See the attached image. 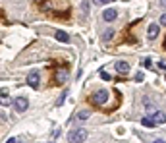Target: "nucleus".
Returning <instances> with one entry per match:
<instances>
[{
    "instance_id": "nucleus-24",
    "label": "nucleus",
    "mask_w": 166,
    "mask_h": 143,
    "mask_svg": "<svg viewBox=\"0 0 166 143\" xmlns=\"http://www.w3.org/2000/svg\"><path fill=\"white\" fill-rule=\"evenodd\" d=\"M160 6H166V0H160Z\"/></svg>"
},
{
    "instance_id": "nucleus-14",
    "label": "nucleus",
    "mask_w": 166,
    "mask_h": 143,
    "mask_svg": "<svg viewBox=\"0 0 166 143\" xmlns=\"http://www.w3.org/2000/svg\"><path fill=\"white\" fill-rule=\"evenodd\" d=\"M89 116H91V110H81V112H77V118H79V120H87Z\"/></svg>"
},
{
    "instance_id": "nucleus-18",
    "label": "nucleus",
    "mask_w": 166,
    "mask_h": 143,
    "mask_svg": "<svg viewBox=\"0 0 166 143\" xmlns=\"http://www.w3.org/2000/svg\"><path fill=\"white\" fill-rule=\"evenodd\" d=\"M101 78L106 79V81H110V76H108V72H106V70H101Z\"/></svg>"
},
{
    "instance_id": "nucleus-1",
    "label": "nucleus",
    "mask_w": 166,
    "mask_h": 143,
    "mask_svg": "<svg viewBox=\"0 0 166 143\" xmlns=\"http://www.w3.org/2000/svg\"><path fill=\"white\" fill-rule=\"evenodd\" d=\"M39 8L56 18H68L71 10L70 0H39Z\"/></svg>"
},
{
    "instance_id": "nucleus-3",
    "label": "nucleus",
    "mask_w": 166,
    "mask_h": 143,
    "mask_svg": "<svg viewBox=\"0 0 166 143\" xmlns=\"http://www.w3.org/2000/svg\"><path fill=\"white\" fill-rule=\"evenodd\" d=\"M87 130H83V128H77V130L70 131V136H68V141L70 143H83L85 139H87Z\"/></svg>"
},
{
    "instance_id": "nucleus-8",
    "label": "nucleus",
    "mask_w": 166,
    "mask_h": 143,
    "mask_svg": "<svg viewBox=\"0 0 166 143\" xmlns=\"http://www.w3.org/2000/svg\"><path fill=\"white\" fill-rule=\"evenodd\" d=\"M116 18H118V12H116L114 8H108V10H104V12H102V20L104 21H114Z\"/></svg>"
},
{
    "instance_id": "nucleus-11",
    "label": "nucleus",
    "mask_w": 166,
    "mask_h": 143,
    "mask_svg": "<svg viewBox=\"0 0 166 143\" xmlns=\"http://www.w3.org/2000/svg\"><path fill=\"white\" fill-rule=\"evenodd\" d=\"M54 37H56V41H60V43H68V41H70V35L66 31H56Z\"/></svg>"
},
{
    "instance_id": "nucleus-7",
    "label": "nucleus",
    "mask_w": 166,
    "mask_h": 143,
    "mask_svg": "<svg viewBox=\"0 0 166 143\" xmlns=\"http://www.w3.org/2000/svg\"><path fill=\"white\" fill-rule=\"evenodd\" d=\"M159 33H160V25H159V23H151V25H149V29H147V39L153 41Z\"/></svg>"
},
{
    "instance_id": "nucleus-6",
    "label": "nucleus",
    "mask_w": 166,
    "mask_h": 143,
    "mask_svg": "<svg viewBox=\"0 0 166 143\" xmlns=\"http://www.w3.org/2000/svg\"><path fill=\"white\" fill-rule=\"evenodd\" d=\"M68 79V74H66V70H56L54 72V85H64V81Z\"/></svg>"
},
{
    "instance_id": "nucleus-17",
    "label": "nucleus",
    "mask_w": 166,
    "mask_h": 143,
    "mask_svg": "<svg viewBox=\"0 0 166 143\" xmlns=\"http://www.w3.org/2000/svg\"><path fill=\"white\" fill-rule=\"evenodd\" d=\"M143 79H145V74H143V72H137V74H135V81H137V83H141Z\"/></svg>"
},
{
    "instance_id": "nucleus-12",
    "label": "nucleus",
    "mask_w": 166,
    "mask_h": 143,
    "mask_svg": "<svg viewBox=\"0 0 166 143\" xmlns=\"http://www.w3.org/2000/svg\"><path fill=\"white\" fill-rule=\"evenodd\" d=\"M0 104H2V106H8V104H10V97H8V89H2V91H0Z\"/></svg>"
},
{
    "instance_id": "nucleus-16",
    "label": "nucleus",
    "mask_w": 166,
    "mask_h": 143,
    "mask_svg": "<svg viewBox=\"0 0 166 143\" xmlns=\"http://www.w3.org/2000/svg\"><path fill=\"white\" fill-rule=\"evenodd\" d=\"M143 66H145L147 70H154V66H153V60H151V58H143Z\"/></svg>"
},
{
    "instance_id": "nucleus-2",
    "label": "nucleus",
    "mask_w": 166,
    "mask_h": 143,
    "mask_svg": "<svg viewBox=\"0 0 166 143\" xmlns=\"http://www.w3.org/2000/svg\"><path fill=\"white\" fill-rule=\"evenodd\" d=\"M106 101H108V91H106V89H101V91L93 93L89 97V103L95 104V106H101V104H104Z\"/></svg>"
},
{
    "instance_id": "nucleus-15",
    "label": "nucleus",
    "mask_w": 166,
    "mask_h": 143,
    "mask_svg": "<svg viewBox=\"0 0 166 143\" xmlns=\"http://www.w3.org/2000/svg\"><path fill=\"white\" fill-rule=\"evenodd\" d=\"M112 37H114V29H106V31L102 33V39H104V41L112 39Z\"/></svg>"
},
{
    "instance_id": "nucleus-22",
    "label": "nucleus",
    "mask_w": 166,
    "mask_h": 143,
    "mask_svg": "<svg viewBox=\"0 0 166 143\" xmlns=\"http://www.w3.org/2000/svg\"><path fill=\"white\" fill-rule=\"evenodd\" d=\"M159 66L162 68V70H166V62H159Z\"/></svg>"
},
{
    "instance_id": "nucleus-19",
    "label": "nucleus",
    "mask_w": 166,
    "mask_h": 143,
    "mask_svg": "<svg viewBox=\"0 0 166 143\" xmlns=\"http://www.w3.org/2000/svg\"><path fill=\"white\" fill-rule=\"evenodd\" d=\"M93 2L101 6V4H110V2H114V0H93Z\"/></svg>"
},
{
    "instance_id": "nucleus-10",
    "label": "nucleus",
    "mask_w": 166,
    "mask_h": 143,
    "mask_svg": "<svg viewBox=\"0 0 166 143\" xmlns=\"http://www.w3.org/2000/svg\"><path fill=\"white\" fill-rule=\"evenodd\" d=\"M151 120L154 122V126H160V124L166 122V114H164V112H160V110H156L153 116H151Z\"/></svg>"
},
{
    "instance_id": "nucleus-5",
    "label": "nucleus",
    "mask_w": 166,
    "mask_h": 143,
    "mask_svg": "<svg viewBox=\"0 0 166 143\" xmlns=\"http://www.w3.org/2000/svg\"><path fill=\"white\" fill-rule=\"evenodd\" d=\"M39 81H41V78H39V72H31V74L27 76V85H29V87H33V89H39Z\"/></svg>"
},
{
    "instance_id": "nucleus-9",
    "label": "nucleus",
    "mask_w": 166,
    "mask_h": 143,
    "mask_svg": "<svg viewBox=\"0 0 166 143\" xmlns=\"http://www.w3.org/2000/svg\"><path fill=\"white\" fill-rule=\"evenodd\" d=\"M114 68H116L118 74H128L129 72V64L126 62V60H118V62L114 64Z\"/></svg>"
},
{
    "instance_id": "nucleus-4",
    "label": "nucleus",
    "mask_w": 166,
    "mask_h": 143,
    "mask_svg": "<svg viewBox=\"0 0 166 143\" xmlns=\"http://www.w3.org/2000/svg\"><path fill=\"white\" fill-rule=\"evenodd\" d=\"M14 108H16V112H25L29 108V101L25 97H18L14 101Z\"/></svg>"
},
{
    "instance_id": "nucleus-23",
    "label": "nucleus",
    "mask_w": 166,
    "mask_h": 143,
    "mask_svg": "<svg viewBox=\"0 0 166 143\" xmlns=\"http://www.w3.org/2000/svg\"><path fill=\"white\" fill-rule=\"evenodd\" d=\"M6 143H16V139H14V137H10V139H8Z\"/></svg>"
},
{
    "instance_id": "nucleus-25",
    "label": "nucleus",
    "mask_w": 166,
    "mask_h": 143,
    "mask_svg": "<svg viewBox=\"0 0 166 143\" xmlns=\"http://www.w3.org/2000/svg\"><path fill=\"white\" fill-rule=\"evenodd\" d=\"M153 143H164V141H162V139H156V141H153Z\"/></svg>"
},
{
    "instance_id": "nucleus-21",
    "label": "nucleus",
    "mask_w": 166,
    "mask_h": 143,
    "mask_svg": "<svg viewBox=\"0 0 166 143\" xmlns=\"http://www.w3.org/2000/svg\"><path fill=\"white\" fill-rule=\"evenodd\" d=\"M160 25L166 27V14H162V16H160Z\"/></svg>"
},
{
    "instance_id": "nucleus-20",
    "label": "nucleus",
    "mask_w": 166,
    "mask_h": 143,
    "mask_svg": "<svg viewBox=\"0 0 166 143\" xmlns=\"http://www.w3.org/2000/svg\"><path fill=\"white\" fill-rule=\"evenodd\" d=\"M64 101H66V93H62V97H60V99H58V106H60V104H62V103H64Z\"/></svg>"
},
{
    "instance_id": "nucleus-13",
    "label": "nucleus",
    "mask_w": 166,
    "mask_h": 143,
    "mask_svg": "<svg viewBox=\"0 0 166 143\" xmlns=\"http://www.w3.org/2000/svg\"><path fill=\"white\" fill-rule=\"evenodd\" d=\"M141 126H145V128H154V122L151 120V116H145V118H141Z\"/></svg>"
}]
</instances>
